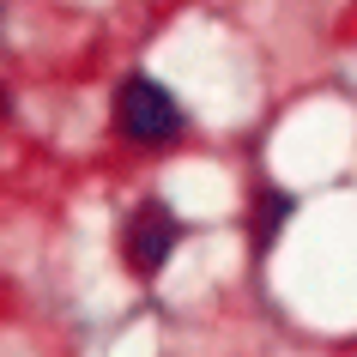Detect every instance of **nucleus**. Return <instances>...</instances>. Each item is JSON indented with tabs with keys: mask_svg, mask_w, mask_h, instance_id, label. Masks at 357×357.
Masks as SVG:
<instances>
[{
	"mask_svg": "<svg viewBox=\"0 0 357 357\" xmlns=\"http://www.w3.org/2000/svg\"><path fill=\"white\" fill-rule=\"evenodd\" d=\"M115 128H121V139H133V146H169V139L182 133V103H176L158 79H128V85L115 91Z\"/></svg>",
	"mask_w": 357,
	"mask_h": 357,
	"instance_id": "1",
	"label": "nucleus"
},
{
	"mask_svg": "<svg viewBox=\"0 0 357 357\" xmlns=\"http://www.w3.org/2000/svg\"><path fill=\"white\" fill-rule=\"evenodd\" d=\"M176 243H182V218H176L164 200H146V206L128 218L121 255H128V266L139 273V279H158V273H164V261L176 255Z\"/></svg>",
	"mask_w": 357,
	"mask_h": 357,
	"instance_id": "2",
	"label": "nucleus"
},
{
	"mask_svg": "<svg viewBox=\"0 0 357 357\" xmlns=\"http://www.w3.org/2000/svg\"><path fill=\"white\" fill-rule=\"evenodd\" d=\"M291 194H279V188H261L255 194V248H273V236H279V225L291 218Z\"/></svg>",
	"mask_w": 357,
	"mask_h": 357,
	"instance_id": "3",
	"label": "nucleus"
},
{
	"mask_svg": "<svg viewBox=\"0 0 357 357\" xmlns=\"http://www.w3.org/2000/svg\"><path fill=\"white\" fill-rule=\"evenodd\" d=\"M0 121H6V91H0Z\"/></svg>",
	"mask_w": 357,
	"mask_h": 357,
	"instance_id": "4",
	"label": "nucleus"
}]
</instances>
